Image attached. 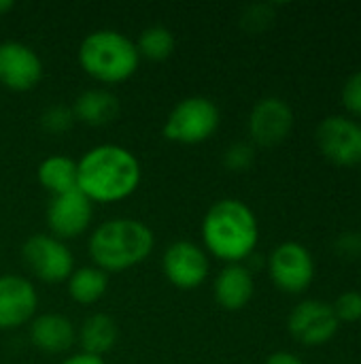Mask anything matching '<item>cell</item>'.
Here are the masks:
<instances>
[{"label": "cell", "instance_id": "f546056e", "mask_svg": "<svg viewBox=\"0 0 361 364\" xmlns=\"http://www.w3.org/2000/svg\"><path fill=\"white\" fill-rule=\"evenodd\" d=\"M13 6H15L13 0H0V15H6Z\"/></svg>", "mask_w": 361, "mask_h": 364}, {"label": "cell", "instance_id": "ba28073f", "mask_svg": "<svg viewBox=\"0 0 361 364\" xmlns=\"http://www.w3.org/2000/svg\"><path fill=\"white\" fill-rule=\"evenodd\" d=\"M315 139L317 147L330 162L338 166L361 162V126L355 119L347 115H330L317 126Z\"/></svg>", "mask_w": 361, "mask_h": 364}, {"label": "cell", "instance_id": "484cf974", "mask_svg": "<svg viewBox=\"0 0 361 364\" xmlns=\"http://www.w3.org/2000/svg\"><path fill=\"white\" fill-rule=\"evenodd\" d=\"M343 105L349 113L361 117V70L353 73L343 87Z\"/></svg>", "mask_w": 361, "mask_h": 364}, {"label": "cell", "instance_id": "f1b7e54d", "mask_svg": "<svg viewBox=\"0 0 361 364\" xmlns=\"http://www.w3.org/2000/svg\"><path fill=\"white\" fill-rule=\"evenodd\" d=\"M60 364H106V363H104V358H100V356H91V354L79 352V354H72L70 358L62 360Z\"/></svg>", "mask_w": 361, "mask_h": 364}, {"label": "cell", "instance_id": "2e32d148", "mask_svg": "<svg viewBox=\"0 0 361 364\" xmlns=\"http://www.w3.org/2000/svg\"><path fill=\"white\" fill-rule=\"evenodd\" d=\"M30 341L45 354H64L77 341L72 322L62 314H43L30 322Z\"/></svg>", "mask_w": 361, "mask_h": 364}, {"label": "cell", "instance_id": "7a4b0ae2", "mask_svg": "<svg viewBox=\"0 0 361 364\" xmlns=\"http://www.w3.org/2000/svg\"><path fill=\"white\" fill-rule=\"evenodd\" d=\"M200 235L206 254L228 264H243L257 247L260 224L247 203L238 198H221L209 207Z\"/></svg>", "mask_w": 361, "mask_h": 364}, {"label": "cell", "instance_id": "4fadbf2b", "mask_svg": "<svg viewBox=\"0 0 361 364\" xmlns=\"http://www.w3.org/2000/svg\"><path fill=\"white\" fill-rule=\"evenodd\" d=\"M247 126L253 143L262 147H274L289 136L294 128V111L287 100L279 96H266L253 105Z\"/></svg>", "mask_w": 361, "mask_h": 364}, {"label": "cell", "instance_id": "d6986e66", "mask_svg": "<svg viewBox=\"0 0 361 364\" xmlns=\"http://www.w3.org/2000/svg\"><path fill=\"white\" fill-rule=\"evenodd\" d=\"M36 177L51 196L77 190V160L68 156H49L38 164Z\"/></svg>", "mask_w": 361, "mask_h": 364}, {"label": "cell", "instance_id": "277c9868", "mask_svg": "<svg viewBox=\"0 0 361 364\" xmlns=\"http://www.w3.org/2000/svg\"><path fill=\"white\" fill-rule=\"evenodd\" d=\"M77 58L85 75L106 85L128 81L140 64L136 43L111 28L89 32L79 45Z\"/></svg>", "mask_w": 361, "mask_h": 364}, {"label": "cell", "instance_id": "e0dca14e", "mask_svg": "<svg viewBox=\"0 0 361 364\" xmlns=\"http://www.w3.org/2000/svg\"><path fill=\"white\" fill-rule=\"evenodd\" d=\"M119 111H121L119 98L104 87H91L81 92L72 105L74 119L91 128L109 126L119 115Z\"/></svg>", "mask_w": 361, "mask_h": 364}, {"label": "cell", "instance_id": "cb8c5ba5", "mask_svg": "<svg viewBox=\"0 0 361 364\" xmlns=\"http://www.w3.org/2000/svg\"><path fill=\"white\" fill-rule=\"evenodd\" d=\"M338 322H360L361 320V292L360 290H347L343 292L336 303L332 305Z\"/></svg>", "mask_w": 361, "mask_h": 364}, {"label": "cell", "instance_id": "7402d4cb", "mask_svg": "<svg viewBox=\"0 0 361 364\" xmlns=\"http://www.w3.org/2000/svg\"><path fill=\"white\" fill-rule=\"evenodd\" d=\"M74 113L72 107L66 105H51L40 115V128L47 134H64L74 126Z\"/></svg>", "mask_w": 361, "mask_h": 364}, {"label": "cell", "instance_id": "52a82bcc", "mask_svg": "<svg viewBox=\"0 0 361 364\" xmlns=\"http://www.w3.org/2000/svg\"><path fill=\"white\" fill-rule=\"evenodd\" d=\"M268 273L279 290L287 294H300L315 279V260L304 245L285 241L270 252Z\"/></svg>", "mask_w": 361, "mask_h": 364}, {"label": "cell", "instance_id": "8fae6325", "mask_svg": "<svg viewBox=\"0 0 361 364\" xmlns=\"http://www.w3.org/2000/svg\"><path fill=\"white\" fill-rule=\"evenodd\" d=\"M289 333L302 346H326L338 333V318L330 303L309 299L294 307L287 320Z\"/></svg>", "mask_w": 361, "mask_h": 364}, {"label": "cell", "instance_id": "5bb4252c", "mask_svg": "<svg viewBox=\"0 0 361 364\" xmlns=\"http://www.w3.org/2000/svg\"><path fill=\"white\" fill-rule=\"evenodd\" d=\"M38 292L21 275H0V331H15L36 318Z\"/></svg>", "mask_w": 361, "mask_h": 364}, {"label": "cell", "instance_id": "d4e9b609", "mask_svg": "<svg viewBox=\"0 0 361 364\" xmlns=\"http://www.w3.org/2000/svg\"><path fill=\"white\" fill-rule=\"evenodd\" d=\"M272 19H274V9L270 4H253L240 17L243 28L249 32H262L272 23Z\"/></svg>", "mask_w": 361, "mask_h": 364}, {"label": "cell", "instance_id": "30bf717a", "mask_svg": "<svg viewBox=\"0 0 361 364\" xmlns=\"http://www.w3.org/2000/svg\"><path fill=\"white\" fill-rule=\"evenodd\" d=\"M94 220V203L77 188L60 196H51L47 207V226L49 235L60 241L77 239L87 232Z\"/></svg>", "mask_w": 361, "mask_h": 364}, {"label": "cell", "instance_id": "83f0119b", "mask_svg": "<svg viewBox=\"0 0 361 364\" xmlns=\"http://www.w3.org/2000/svg\"><path fill=\"white\" fill-rule=\"evenodd\" d=\"M264 364H304L296 354H291V352H274V354H270L268 358H266V363Z\"/></svg>", "mask_w": 361, "mask_h": 364}, {"label": "cell", "instance_id": "4316f807", "mask_svg": "<svg viewBox=\"0 0 361 364\" xmlns=\"http://www.w3.org/2000/svg\"><path fill=\"white\" fill-rule=\"evenodd\" d=\"M334 250L345 260H357L361 258V232H345L336 239Z\"/></svg>", "mask_w": 361, "mask_h": 364}, {"label": "cell", "instance_id": "ac0fdd59", "mask_svg": "<svg viewBox=\"0 0 361 364\" xmlns=\"http://www.w3.org/2000/svg\"><path fill=\"white\" fill-rule=\"evenodd\" d=\"M117 337H119L117 322L106 314H91L89 318L83 320L77 333L81 350L85 354L100 356V358L113 350V346L117 343Z\"/></svg>", "mask_w": 361, "mask_h": 364}, {"label": "cell", "instance_id": "8992f818", "mask_svg": "<svg viewBox=\"0 0 361 364\" xmlns=\"http://www.w3.org/2000/svg\"><path fill=\"white\" fill-rule=\"evenodd\" d=\"M26 269L45 284L66 282L74 271V256L68 245L53 235H32L21 245Z\"/></svg>", "mask_w": 361, "mask_h": 364}, {"label": "cell", "instance_id": "9c48e42d", "mask_svg": "<svg viewBox=\"0 0 361 364\" xmlns=\"http://www.w3.org/2000/svg\"><path fill=\"white\" fill-rule=\"evenodd\" d=\"M162 271L174 288L196 290L209 277V254L191 241H174L162 256Z\"/></svg>", "mask_w": 361, "mask_h": 364}, {"label": "cell", "instance_id": "5b68a950", "mask_svg": "<svg viewBox=\"0 0 361 364\" xmlns=\"http://www.w3.org/2000/svg\"><path fill=\"white\" fill-rule=\"evenodd\" d=\"M221 122L219 107L206 96H187L179 100L166 122H164V136L179 145H198L209 141Z\"/></svg>", "mask_w": 361, "mask_h": 364}, {"label": "cell", "instance_id": "ffe728a7", "mask_svg": "<svg viewBox=\"0 0 361 364\" xmlns=\"http://www.w3.org/2000/svg\"><path fill=\"white\" fill-rule=\"evenodd\" d=\"M68 296L79 305H94L98 303L109 290V273L98 267H79L66 279Z\"/></svg>", "mask_w": 361, "mask_h": 364}, {"label": "cell", "instance_id": "7c38bea8", "mask_svg": "<svg viewBox=\"0 0 361 364\" xmlns=\"http://www.w3.org/2000/svg\"><path fill=\"white\" fill-rule=\"evenodd\" d=\"M43 79V60L26 43H0V85L11 92H30Z\"/></svg>", "mask_w": 361, "mask_h": 364}, {"label": "cell", "instance_id": "603a6c76", "mask_svg": "<svg viewBox=\"0 0 361 364\" xmlns=\"http://www.w3.org/2000/svg\"><path fill=\"white\" fill-rule=\"evenodd\" d=\"M255 162V147L247 141H236L232 143L226 154H223V164L226 168L234 171V173H245L253 166Z\"/></svg>", "mask_w": 361, "mask_h": 364}, {"label": "cell", "instance_id": "3957f363", "mask_svg": "<svg viewBox=\"0 0 361 364\" xmlns=\"http://www.w3.org/2000/svg\"><path fill=\"white\" fill-rule=\"evenodd\" d=\"M155 245L153 230L134 218H113L102 222L87 241L94 267L104 273H121L145 262Z\"/></svg>", "mask_w": 361, "mask_h": 364}, {"label": "cell", "instance_id": "44dd1931", "mask_svg": "<svg viewBox=\"0 0 361 364\" xmlns=\"http://www.w3.org/2000/svg\"><path fill=\"white\" fill-rule=\"evenodd\" d=\"M138 55L151 62H162L174 51V34L166 26H149L140 32L136 43Z\"/></svg>", "mask_w": 361, "mask_h": 364}, {"label": "cell", "instance_id": "6da1fadb", "mask_svg": "<svg viewBox=\"0 0 361 364\" xmlns=\"http://www.w3.org/2000/svg\"><path fill=\"white\" fill-rule=\"evenodd\" d=\"M138 158L115 143L96 145L77 162V188L91 203H119L132 196L140 183Z\"/></svg>", "mask_w": 361, "mask_h": 364}, {"label": "cell", "instance_id": "9a60e30c", "mask_svg": "<svg viewBox=\"0 0 361 364\" xmlns=\"http://www.w3.org/2000/svg\"><path fill=\"white\" fill-rule=\"evenodd\" d=\"M255 292V279L249 267L245 264H228L217 277L213 286L215 301L226 311H240L249 305Z\"/></svg>", "mask_w": 361, "mask_h": 364}]
</instances>
